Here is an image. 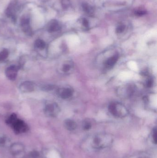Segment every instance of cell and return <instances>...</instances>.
Masks as SVG:
<instances>
[{"label":"cell","mask_w":157,"mask_h":158,"mask_svg":"<svg viewBox=\"0 0 157 158\" xmlns=\"http://www.w3.org/2000/svg\"><path fill=\"white\" fill-rule=\"evenodd\" d=\"M111 136L106 134H100L95 135L92 141V146L97 149L104 148L109 146L112 142Z\"/></svg>","instance_id":"6da1fadb"},{"label":"cell","mask_w":157,"mask_h":158,"mask_svg":"<svg viewBox=\"0 0 157 158\" xmlns=\"http://www.w3.org/2000/svg\"><path fill=\"white\" fill-rule=\"evenodd\" d=\"M109 112L116 118H121L128 114V110L124 105L119 102H112L108 106Z\"/></svg>","instance_id":"7a4b0ae2"},{"label":"cell","mask_w":157,"mask_h":158,"mask_svg":"<svg viewBox=\"0 0 157 158\" xmlns=\"http://www.w3.org/2000/svg\"><path fill=\"white\" fill-rule=\"evenodd\" d=\"M10 150L12 154L17 158L22 157L25 153V147L21 143H14L11 145Z\"/></svg>","instance_id":"3957f363"},{"label":"cell","mask_w":157,"mask_h":158,"mask_svg":"<svg viewBox=\"0 0 157 158\" xmlns=\"http://www.w3.org/2000/svg\"><path fill=\"white\" fill-rule=\"evenodd\" d=\"M15 132L18 134L25 133L28 130V126L23 121L17 119L11 124Z\"/></svg>","instance_id":"277c9868"},{"label":"cell","mask_w":157,"mask_h":158,"mask_svg":"<svg viewBox=\"0 0 157 158\" xmlns=\"http://www.w3.org/2000/svg\"><path fill=\"white\" fill-rule=\"evenodd\" d=\"M17 10H18V6L17 2L15 1H12L11 3H10L7 9L6 12L7 15V17L12 19V20H15Z\"/></svg>","instance_id":"5b68a950"},{"label":"cell","mask_w":157,"mask_h":158,"mask_svg":"<svg viewBox=\"0 0 157 158\" xmlns=\"http://www.w3.org/2000/svg\"><path fill=\"white\" fill-rule=\"evenodd\" d=\"M20 24L23 31L28 35H31L33 33V31L30 26L29 18L27 17H23L21 19Z\"/></svg>","instance_id":"8992f818"},{"label":"cell","mask_w":157,"mask_h":158,"mask_svg":"<svg viewBox=\"0 0 157 158\" xmlns=\"http://www.w3.org/2000/svg\"><path fill=\"white\" fill-rule=\"evenodd\" d=\"M59 111V108L57 105L54 103H51L46 105L45 112L46 114L49 116H56Z\"/></svg>","instance_id":"52a82bcc"},{"label":"cell","mask_w":157,"mask_h":158,"mask_svg":"<svg viewBox=\"0 0 157 158\" xmlns=\"http://www.w3.org/2000/svg\"><path fill=\"white\" fill-rule=\"evenodd\" d=\"M119 94L123 96H129L131 95L134 91V87L132 85H128L120 87L118 90Z\"/></svg>","instance_id":"ba28073f"},{"label":"cell","mask_w":157,"mask_h":158,"mask_svg":"<svg viewBox=\"0 0 157 158\" xmlns=\"http://www.w3.org/2000/svg\"><path fill=\"white\" fill-rule=\"evenodd\" d=\"M58 94L59 97L62 99H68L72 96L73 91L72 89L69 87L62 88L59 90Z\"/></svg>","instance_id":"9c48e42d"},{"label":"cell","mask_w":157,"mask_h":158,"mask_svg":"<svg viewBox=\"0 0 157 158\" xmlns=\"http://www.w3.org/2000/svg\"><path fill=\"white\" fill-rule=\"evenodd\" d=\"M18 69L15 66H11L7 68L6 71L7 76L10 80H15L17 77Z\"/></svg>","instance_id":"30bf717a"},{"label":"cell","mask_w":157,"mask_h":158,"mask_svg":"<svg viewBox=\"0 0 157 158\" xmlns=\"http://www.w3.org/2000/svg\"><path fill=\"white\" fill-rule=\"evenodd\" d=\"M61 29L60 24L57 20H53L50 21L48 26V31L49 32L58 31Z\"/></svg>","instance_id":"8fae6325"},{"label":"cell","mask_w":157,"mask_h":158,"mask_svg":"<svg viewBox=\"0 0 157 158\" xmlns=\"http://www.w3.org/2000/svg\"><path fill=\"white\" fill-rule=\"evenodd\" d=\"M119 59V55L118 54H115L114 56H110L106 61L105 65L106 67L109 68L114 66Z\"/></svg>","instance_id":"7c38bea8"},{"label":"cell","mask_w":157,"mask_h":158,"mask_svg":"<svg viewBox=\"0 0 157 158\" xmlns=\"http://www.w3.org/2000/svg\"><path fill=\"white\" fill-rule=\"evenodd\" d=\"M20 89L23 91L30 92L33 90L34 89V85L31 82L26 81L22 83L20 86Z\"/></svg>","instance_id":"4fadbf2b"},{"label":"cell","mask_w":157,"mask_h":158,"mask_svg":"<svg viewBox=\"0 0 157 158\" xmlns=\"http://www.w3.org/2000/svg\"><path fill=\"white\" fill-rule=\"evenodd\" d=\"M64 125L65 128L69 131H73L77 127V123L73 120L69 119L65 121Z\"/></svg>","instance_id":"5bb4252c"},{"label":"cell","mask_w":157,"mask_h":158,"mask_svg":"<svg viewBox=\"0 0 157 158\" xmlns=\"http://www.w3.org/2000/svg\"><path fill=\"white\" fill-rule=\"evenodd\" d=\"M74 68V64L72 61H67L64 64L62 67L63 72L65 73H68L71 72Z\"/></svg>","instance_id":"9a60e30c"},{"label":"cell","mask_w":157,"mask_h":158,"mask_svg":"<svg viewBox=\"0 0 157 158\" xmlns=\"http://www.w3.org/2000/svg\"><path fill=\"white\" fill-rule=\"evenodd\" d=\"M82 7L83 8V11L87 14L90 15L93 14V12H94L93 8L90 5H88V3H83V4H82Z\"/></svg>","instance_id":"2e32d148"},{"label":"cell","mask_w":157,"mask_h":158,"mask_svg":"<svg viewBox=\"0 0 157 158\" xmlns=\"http://www.w3.org/2000/svg\"><path fill=\"white\" fill-rule=\"evenodd\" d=\"M35 47L40 49H43L46 46L45 42L41 40H38L35 42Z\"/></svg>","instance_id":"e0dca14e"},{"label":"cell","mask_w":157,"mask_h":158,"mask_svg":"<svg viewBox=\"0 0 157 158\" xmlns=\"http://www.w3.org/2000/svg\"><path fill=\"white\" fill-rule=\"evenodd\" d=\"M126 28V26L124 25L123 24H120L119 25L116 27V32L117 34H120V33H123Z\"/></svg>","instance_id":"ac0fdd59"},{"label":"cell","mask_w":157,"mask_h":158,"mask_svg":"<svg viewBox=\"0 0 157 158\" xmlns=\"http://www.w3.org/2000/svg\"><path fill=\"white\" fill-rule=\"evenodd\" d=\"M9 55V52L7 50H4L0 52V61H3L7 58Z\"/></svg>","instance_id":"d6986e66"},{"label":"cell","mask_w":157,"mask_h":158,"mask_svg":"<svg viewBox=\"0 0 157 158\" xmlns=\"http://www.w3.org/2000/svg\"><path fill=\"white\" fill-rule=\"evenodd\" d=\"M91 124L88 121H85L82 124V128L84 130H89L91 128Z\"/></svg>","instance_id":"ffe728a7"},{"label":"cell","mask_w":157,"mask_h":158,"mask_svg":"<svg viewBox=\"0 0 157 158\" xmlns=\"http://www.w3.org/2000/svg\"><path fill=\"white\" fill-rule=\"evenodd\" d=\"M152 138L153 142L155 144L157 143V129L156 128H154L153 129L152 131Z\"/></svg>","instance_id":"44dd1931"},{"label":"cell","mask_w":157,"mask_h":158,"mask_svg":"<svg viewBox=\"0 0 157 158\" xmlns=\"http://www.w3.org/2000/svg\"><path fill=\"white\" fill-rule=\"evenodd\" d=\"M145 86H146L147 87H151L153 85V80H152V78H150V77H149L148 79H147V80L145 81Z\"/></svg>","instance_id":"7402d4cb"},{"label":"cell","mask_w":157,"mask_h":158,"mask_svg":"<svg viewBox=\"0 0 157 158\" xmlns=\"http://www.w3.org/2000/svg\"><path fill=\"white\" fill-rule=\"evenodd\" d=\"M135 15L141 16L145 15L146 14V12L144 10H138L135 11Z\"/></svg>","instance_id":"603a6c76"},{"label":"cell","mask_w":157,"mask_h":158,"mask_svg":"<svg viewBox=\"0 0 157 158\" xmlns=\"http://www.w3.org/2000/svg\"><path fill=\"white\" fill-rule=\"evenodd\" d=\"M82 25L84 26V28L86 29H88L89 27V23H88V20L85 18H83L82 19Z\"/></svg>","instance_id":"cb8c5ba5"},{"label":"cell","mask_w":157,"mask_h":158,"mask_svg":"<svg viewBox=\"0 0 157 158\" xmlns=\"http://www.w3.org/2000/svg\"><path fill=\"white\" fill-rule=\"evenodd\" d=\"M7 139L4 137H0V146H4L6 143Z\"/></svg>","instance_id":"d4e9b609"},{"label":"cell","mask_w":157,"mask_h":158,"mask_svg":"<svg viewBox=\"0 0 157 158\" xmlns=\"http://www.w3.org/2000/svg\"><path fill=\"white\" fill-rule=\"evenodd\" d=\"M30 156L31 158H39V154L38 152H36V151H33V152H31Z\"/></svg>","instance_id":"484cf974"},{"label":"cell","mask_w":157,"mask_h":158,"mask_svg":"<svg viewBox=\"0 0 157 158\" xmlns=\"http://www.w3.org/2000/svg\"><path fill=\"white\" fill-rule=\"evenodd\" d=\"M62 4L64 7H67L70 5V1L69 0H62Z\"/></svg>","instance_id":"4316f807"}]
</instances>
